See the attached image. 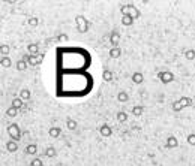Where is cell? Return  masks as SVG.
<instances>
[{
  "mask_svg": "<svg viewBox=\"0 0 195 166\" xmlns=\"http://www.w3.org/2000/svg\"><path fill=\"white\" fill-rule=\"evenodd\" d=\"M8 133L9 136H11V139L12 141H20V138H21V129L18 127V124H9L8 126Z\"/></svg>",
  "mask_w": 195,
  "mask_h": 166,
  "instance_id": "1",
  "label": "cell"
},
{
  "mask_svg": "<svg viewBox=\"0 0 195 166\" xmlns=\"http://www.w3.org/2000/svg\"><path fill=\"white\" fill-rule=\"evenodd\" d=\"M75 21H77V29H78V32L80 33H86L87 30H89V21L86 20L83 15H78V17L75 18Z\"/></svg>",
  "mask_w": 195,
  "mask_h": 166,
  "instance_id": "2",
  "label": "cell"
},
{
  "mask_svg": "<svg viewBox=\"0 0 195 166\" xmlns=\"http://www.w3.org/2000/svg\"><path fill=\"white\" fill-rule=\"evenodd\" d=\"M44 56L41 54H38V56H30V54H27V56H23V60H24L27 65H30V66H38L41 61H42Z\"/></svg>",
  "mask_w": 195,
  "mask_h": 166,
  "instance_id": "3",
  "label": "cell"
},
{
  "mask_svg": "<svg viewBox=\"0 0 195 166\" xmlns=\"http://www.w3.org/2000/svg\"><path fill=\"white\" fill-rule=\"evenodd\" d=\"M158 78H159L164 84H170L174 81V74L170 72V70H162V72L158 74Z\"/></svg>",
  "mask_w": 195,
  "mask_h": 166,
  "instance_id": "4",
  "label": "cell"
},
{
  "mask_svg": "<svg viewBox=\"0 0 195 166\" xmlns=\"http://www.w3.org/2000/svg\"><path fill=\"white\" fill-rule=\"evenodd\" d=\"M99 133H101L102 136L108 138V136H111V133H113V129H111L108 124H102L101 127H99Z\"/></svg>",
  "mask_w": 195,
  "mask_h": 166,
  "instance_id": "5",
  "label": "cell"
},
{
  "mask_svg": "<svg viewBox=\"0 0 195 166\" xmlns=\"http://www.w3.org/2000/svg\"><path fill=\"white\" fill-rule=\"evenodd\" d=\"M128 14L134 18V20H135V18H140V15H141L140 11H138L135 6H132V5H128Z\"/></svg>",
  "mask_w": 195,
  "mask_h": 166,
  "instance_id": "6",
  "label": "cell"
},
{
  "mask_svg": "<svg viewBox=\"0 0 195 166\" xmlns=\"http://www.w3.org/2000/svg\"><path fill=\"white\" fill-rule=\"evenodd\" d=\"M110 42H111V45H113V48L119 45V42H120V34H119V32H113V33H111Z\"/></svg>",
  "mask_w": 195,
  "mask_h": 166,
  "instance_id": "7",
  "label": "cell"
},
{
  "mask_svg": "<svg viewBox=\"0 0 195 166\" xmlns=\"http://www.w3.org/2000/svg\"><path fill=\"white\" fill-rule=\"evenodd\" d=\"M27 51H29L30 56H38V52H39V45H38V43H30V45H27Z\"/></svg>",
  "mask_w": 195,
  "mask_h": 166,
  "instance_id": "8",
  "label": "cell"
},
{
  "mask_svg": "<svg viewBox=\"0 0 195 166\" xmlns=\"http://www.w3.org/2000/svg\"><path fill=\"white\" fill-rule=\"evenodd\" d=\"M165 145H167V148H176L179 145L177 138H176V136H170V138L167 139V144H165Z\"/></svg>",
  "mask_w": 195,
  "mask_h": 166,
  "instance_id": "9",
  "label": "cell"
},
{
  "mask_svg": "<svg viewBox=\"0 0 195 166\" xmlns=\"http://www.w3.org/2000/svg\"><path fill=\"white\" fill-rule=\"evenodd\" d=\"M6 150L9 153H15L18 150V142L17 141H8L6 142Z\"/></svg>",
  "mask_w": 195,
  "mask_h": 166,
  "instance_id": "10",
  "label": "cell"
},
{
  "mask_svg": "<svg viewBox=\"0 0 195 166\" xmlns=\"http://www.w3.org/2000/svg\"><path fill=\"white\" fill-rule=\"evenodd\" d=\"M102 78H104V81L111 83V81H113V78H114V75H113V72H111L110 69H105V70L102 72Z\"/></svg>",
  "mask_w": 195,
  "mask_h": 166,
  "instance_id": "11",
  "label": "cell"
},
{
  "mask_svg": "<svg viewBox=\"0 0 195 166\" xmlns=\"http://www.w3.org/2000/svg\"><path fill=\"white\" fill-rule=\"evenodd\" d=\"M132 81L135 84H141L144 81V75L141 74V72H135V74H132Z\"/></svg>",
  "mask_w": 195,
  "mask_h": 166,
  "instance_id": "12",
  "label": "cell"
},
{
  "mask_svg": "<svg viewBox=\"0 0 195 166\" xmlns=\"http://www.w3.org/2000/svg\"><path fill=\"white\" fill-rule=\"evenodd\" d=\"M77 127H78V123H77L74 118H68V120H66V129H69V130H75Z\"/></svg>",
  "mask_w": 195,
  "mask_h": 166,
  "instance_id": "13",
  "label": "cell"
},
{
  "mask_svg": "<svg viewBox=\"0 0 195 166\" xmlns=\"http://www.w3.org/2000/svg\"><path fill=\"white\" fill-rule=\"evenodd\" d=\"M120 54H122V50H120L119 47H114V48L110 50V57L111 58H119Z\"/></svg>",
  "mask_w": 195,
  "mask_h": 166,
  "instance_id": "14",
  "label": "cell"
},
{
  "mask_svg": "<svg viewBox=\"0 0 195 166\" xmlns=\"http://www.w3.org/2000/svg\"><path fill=\"white\" fill-rule=\"evenodd\" d=\"M143 112H144V108H143L141 105H137V106L132 108V114H134V117H141L143 115Z\"/></svg>",
  "mask_w": 195,
  "mask_h": 166,
  "instance_id": "15",
  "label": "cell"
},
{
  "mask_svg": "<svg viewBox=\"0 0 195 166\" xmlns=\"http://www.w3.org/2000/svg\"><path fill=\"white\" fill-rule=\"evenodd\" d=\"M11 65H12L11 58H9V57H2V60H0V66L3 67V69H8V67H11Z\"/></svg>",
  "mask_w": 195,
  "mask_h": 166,
  "instance_id": "16",
  "label": "cell"
},
{
  "mask_svg": "<svg viewBox=\"0 0 195 166\" xmlns=\"http://www.w3.org/2000/svg\"><path fill=\"white\" fill-rule=\"evenodd\" d=\"M122 24L123 25H132L134 24V18L131 17L129 14H128V15H123V18H122Z\"/></svg>",
  "mask_w": 195,
  "mask_h": 166,
  "instance_id": "17",
  "label": "cell"
},
{
  "mask_svg": "<svg viewBox=\"0 0 195 166\" xmlns=\"http://www.w3.org/2000/svg\"><path fill=\"white\" fill-rule=\"evenodd\" d=\"M26 153H27V154H30V156H35V154L38 153V147H36L35 144H30V145H27Z\"/></svg>",
  "mask_w": 195,
  "mask_h": 166,
  "instance_id": "18",
  "label": "cell"
},
{
  "mask_svg": "<svg viewBox=\"0 0 195 166\" xmlns=\"http://www.w3.org/2000/svg\"><path fill=\"white\" fill-rule=\"evenodd\" d=\"M48 133H50L51 138H59L60 133H62V129H59V127H51Z\"/></svg>",
  "mask_w": 195,
  "mask_h": 166,
  "instance_id": "19",
  "label": "cell"
},
{
  "mask_svg": "<svg viewBox=\"0 0 195 166\" xmlns=\"http://www.w3.org/2000/svg\"><path fill=\"white\" fill-rule=\"evenodd\" d=\"M179 102L182 103L183 108H186V106H191V105H192V99H191V97H180Z\"/></svg>",
  "mask_w": 195,
  "mask_h": 166,
  "instance_id": "20",
  "label": "cell"
},
{
  "mask_svg": "<svg viewBox=\"0 0 195 166\" xmlns=\"http://www.w3.org/2000/svg\"><path fill=\"white\" fill-rule=\"evenodd\" d=\"M6 115H8V117H17L18 115V109L14 108V106L11 105V106L6 109Z\"/></svg>",
  "mask_w": 195,
  "mask_h": 166,
  "instance_id": "21",
  "label": "cell"
},
{
  "mask_svg": "<svg viewBox=\"0 0 195 166\" xmlns=\"http://www.w3.org/2000/svg\"><path fill=\"white\" fill-rule=\"evenodd\" d=\"M128 99H129V96H128L126 92H120L119 94H117V100H119V102H128Z\"/></svg>",
  "mask_w": 195,
  "mask_h": 166,
  "instance_id": "22",
  "label": "cell"
},
{
  "mask_svg": "<svg viewBox=\"0 0 195 166\" xmlns=\"http://www.w3.org/2000/svg\"><path fill=\"white\" fill-rule=\"evenodd\" d=\"M12 106H14V108H17V109H20L21 106H23V99H21V97L14 99V100H12Z\"/></svg>",
  "mask_w": 195,
  "mask_h": 166,
  "instance_id": "23",
  "label": "cell"
},
{
  "mask_svg": "<svg viewBox=\"0 0 195 166\" xmlns=\"http://www.w3.org/2000/svg\"><path fill=\"white\" fill-rule=\"evenodd\" d=\"M117 120H119L120 123H125V121L128 120V114H126V112H123V111L117 112Z\"/></svg>",
  "mask_w": 195,
  "mask_h": 166,
  "instance_id": "24",
  "label": "cell"
},
{
  "mask_svg": "<svg viewBox=\"0 0 195 166\" xmlns=\"http://www.w3.org/2000/svg\"><path fill=\"white\" fill-rule=\"evenodd\" d=\"M20 97H21V99L23 100H29L30 99V92H29V90H21V92H20Z\"/></svg>",
  "mask_w": 195,
  "mask_h": 166,
  "instance_id": "25",
  "label": "cell"
},
{
  "mask_svg": "<svg viewBox=\"0 0 195 166\" xmlns=\"http://www.w3.org/2000/svg\"><path fill=\"white\" fill-rule=\"evenodd\" d=\"M0 54H2V57H8V54H9L8 45H2V47H0Z\"/></svg>",
  "mask_w": 195,
  "mask_h": 166,
  "instance_id": "26",
  "label": "cell"
},
{
  "mask_svg": "<svg viewBox=\"0 0 195 166\" xmlns=\"http://www.w3.org/2000/svg\"><path fill=\"white\" fill-rule=\"evenodd\" d=\"M26 67H27V63H26L24 60H23V58L18 60L17 61V69L18 70H26Z\"/></svg>",
  "mask_w": 195,
  "mask_h": 166,
  "instance_id": "27",
  "label": "cell"
},
{
  "mask_svg": "<svg viewBox=\"0 0 195 166\" xmlns=\"http://www.w3.org/2000/svg\"><path fill=\"white\" fill-rule=\"evenodd\" d=\"M182 109H183V106H182V103H180L179 100H176V102L173 103V111H174V112H180Z\"/></svg>",
  "mask_w": 195,
  "mask_h": 166,
  "instance_id": "28",
  "label": "cell"
},
{
  "mask_svg": "<svg viewBox=\"0 0 195 166\" xmlns=\"http://www.w3.org/2000/svg\"><path fill=\"white\" fill-rule=\"evenodd\" d=\"M185 57H186L188 60H194L195 58V51L194 50H186L185 51Z\"/></svg>",
  "mask_w": 195,
  "mask_h": 166,
  "instance_id": "29",
  "label": "cell"
},
{
  "mask_svg": "<svg viewBox=\"0 0 195 166\" xmlns=\"http://www.w3.org/2000/svg\"><path fill=\"white\" fill-rule=\"evenodd\" d=\"M186 141L189 145H195V133H189L186 136Z\"/></svg>",
  "mask_w": 195,
  "mask_h": 166,
  "instance_id": "30",
  "label": "cell"
},
{
  "mask_svg": "<svg viewBox=\"0 0 195 166\" xmlns=\"http://www.w3.org/2000/svg\"><path fill=\"white\" fill-rule=\"evenodd\" d=\"M45 156H47V157H54V156H56V150L53 148V147H48L47 151H45Z\"/></svg>",
  "mask_w": 195,
  "mask_h": 166,
  "instance_id": "31",
  "label": "cell"
},
{
  "mask_svg": "<svg viewBox=\"0 0 195 166\" xmlns=\"http://www.w3.org/2000/svg\"><path fill=\"white\" fill-rule=\"evenodd\" d=\"M39 24V20L36 17H32L30 20H29V25H32V27H36V25Z\"/></svg>",
  "mask_w": 195,
  "mask_h": 166,
  "instance_id": "32",
  "label": "cell"
},
{
  "mask_svg": "<svg viewBox=\"0 0 195 166\" xmlns=\"http://www.w3.org/2000/svg\"><path fill=\"white\" fill-rule=\"evenodd\" d=\"M30 166H42V160L41 159H33L30 162Z\"/></svg>",
  "mask_w": 195,
  "mask_h": 166,
  "instance_id": "33",
  "label": "cell"
},
{
  "mask_svg": "<svg viewBox=\"0 0 195 166\" xmlns=\"http://www.w3.org/2000/svg\"><path fill=\"white\" fill-rule=\"evenodd\" d=\"M59 41H68V36H66V34H60Z\"/></svg>",
  "mask_w": 195,
  "mask_h": 166,
  "instance_id": "34",
  "label": "cell"
}]
</instances>
